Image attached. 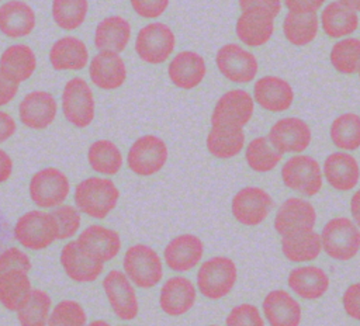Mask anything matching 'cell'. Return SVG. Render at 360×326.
I'll use <instances>...</instances> for the list:
<instances>
[{"label":"cell","instance_id":"obj_1","mask_svg":"<svg viewBox=\"0 0 360 326\" xmlns=\"http://www.w3.org/2000/svg\"><path fill=\"white\" fill-rule=\"evenodd\" d=\"M120 190L112 180L89 177L75 188L76 208L94 219H104L118 204Z\"/></svg>","mask_w":360,"mask_h":326},{"label":"cell","instance_id":"obj_2","mask_svg":"<svg viewBox=\"0 0 360 326\" xmlns=\"http://www.w3.org/2000/svg\"><path fill=\"white\" fill-rule=\"evenodd\" d=\"M322 252L336 261H347L360 252V228L346 216L329 219L322 230Z\"/></svg>","mask_w":360,"mask_h":326},{"label":"cell","instance_id":"obj_3","mask_svg":"<svg viewBox=\"0 0 360 326\" xmlns=\"http://www.w3.org/2000/svg\"><path fill=\"white\" fill-rule=\"evenodd\" d=\"M238 281V267L231 257L214 256L205 260L197 271V288L211 301H218L231 294Z\"/></svg>","mask_w":360,"mask_h":326},{"label":"cell","instance_id":"obj_4","mask_svg":"<svg viewBox=\"0 0 360 326\" xmlns=\"http://www.w3.org/2000/svg\"><path fill=\"white\" fill-rule=\"evenodd\" d=\"M125 275L142 289H149L163 278V263L155 249L145 243H136L127 249L122 260Z\"/></svg>","mask_w":360,"mask_h":326},{"label":"cell","instance_id":"obj_5","mask_svg":"<svg viewBox=\"0 0 360 326\" xmlns=\"http://www.w3.org/2000/svg\"><path fill=\"white\" fill-rule=\"evenodd\" d=\"M284 185L305 197L316 195L323 185L322 167L309 155H294L281 166Z\"/></svg>","mask_w":360,"mask_h":326},{"label":"cell","instance_id":"obj_6","mask_svg":"<svg viewBox=\"0 0 360 326\" xmlns=\"http://www.w3.org/2000/svg\"><path fill=\"white\" fill-rule=\"evenodd\" d=\"M14 237L30 250H44L58 240L55 221L51 212L28 211L22 214L14 226Z\"/></svg>","mask_w":360,"mask_h":326},{"label":"cell","instance_id":"obj_7","mask_svg":"<svg viewBox=\"0 0 360 326\" xmlns=\"http://www.w3.org/2000/svg\"><path fill=\"white\" fill-rule=\"evenodd\" d=\"M28 193L37 207L51 209L63 205L70 193V183L62 170L45 167L34 173L30 180Z\"/></svg>","mask_w":360,"mask_h":326},{"label":"cell","instance_id":"obj_8","mask_svg":"<svg viewBox=\"0 0 360 326\" xmlns=\"http://www.w3.org/2000/svg\"><path fill=\"white\" fill-rule=\"evenodd\" d=\"M169 150L166 142L156 135H143L129 148L127 155L128 169L142 177L159 173L166 164Z\"/></svg>","mask_w":360,"mask_h":326},{"label":"cell","instance_id":"obj_9","mask_svg":"<svg viewBox=\"0 0 360 326\" xmlns=\"http://www.w3.org/2000/svg\"><path fill=\"white\" fill-rule=\"evenodd\" d=\"M174 46V32L163 22H150L142 27L135 39V51L139 59L149 65H160L167 60Z\"/></svg>","mask_w":360,"mask_h":326},{"label":"cell","instance_id":"obj_10","mask_svg":"<svg viewBox=\"0 0 360 326\" xmlns=\"http://www.w3.org/2000/svg\"><path fill=\"white\" fill-rule=\"evenodd\" d=\"M62 111L69 124L86 128L94 119L96 103L93 91L82 77L70 79L62 91Z\"/></svg>","mask_w":360,"mask_h":326},{"label":"cell","instance_id":"obj_11","mask_svg":"<svg viewBox=\"0 0 360 326\" xmlns=\"http://www.w3.org/2000/svg\"><path fill=\"white\" fill-rule=\"evenodd\" d=\"M273 205V197L266 190L256 185H248L233 195L231 211L240 225L257 226L266 221Z\"/></svg>","mask_w":360,"mask_h":326},{"label":"cell","instance_id":"obj_12","mask_svg":"<svg viewBox=\"0 0 360 326\" xmlns=\"http://www.w3.org/2000/svg\"><path fill=\"white\" fill-rule=\"evenodd\" d=\"M215 63L225 79L239 84L252 82L259 70L256 56L238 44L221 46L217 52Z\"/></svg>","mask_w":360,"mask_h":326},{"label":"cell","instance_id":"obj_13","mask_svg":"<svg viewBox=\"0 0 360 326\" xmlns=\"http://www.w3.org/2000/svg\"><path fill=\"white\" fill-rule=\"evenodd\" d=\"M267 139L273 148L281 155L285 153H302L312 141V132L309 125L297 117H284L276 121Z\"/></svg>","mask_w":360,"mask_h":326},{"label":"cell","instance_id":"obj_14","mask_svg":"<svg viewBox=\"0 0 360 326\" xmlns=\"http://www.w3.org/2000/svg\"><path fill=\"white\" fill-rule=\"evenodd\" d=\"M318 215L314 205L300 197L287 198L277 209L273 226L280 236L314 230Z\"/></svg>","mask_w":360,"mask_h":326},{"label":"cell","instance_id":"obj_15","mask_svg":"<svg viewBox=\"0 0 360 326\" xmlns=\"http://www.w3.org/2000/svg\"><path fill=\"white\" fill-rule=\"evenodd\" d=\"M103 289L115 316L121 320H132L138 316V296L124 271L111 270L103 280Z\"/></svg>","mask_w":360,"mask_h":326},{"label":"cell","instance_id":"obj_16","mask_svg":"<svg viewBox=\"0 0 360 326\" xmlns=\"http://www.w3.org/2000/svg\"><path fill=\"white\" fill-rule=\"evenodd\" d=\"M255 103L252 96L242 89L222 94L211 114V125H231L243 128L252 118Z\"/></svg>","mask_w":360,"mask_h":326},{"label":"cell","instance_id":"obj_17","mask_svg":"<svg viewBox=\"0 0 360 326\" xmlns=\"http://www.w3.org/2000/svg\"><path fill=\"white\" fill-rule=\"evenodd\" d=\"M58 104L55 97L42 90H35L28 93L20 103L18 115L24 126L41 131L46 129L56 117Z\"/></svg>","mask_w":360,"mask_h":326},{"label":"cell","instance_id":"obj_18","mask_svg":"<svg viewBox=\"0 0 360 326\" xmlns=\"http://www.w3.org/2000/svg\"><path fill=\"white\" fill-rule=\"evenodd\" d=\"M204 256L202 240L193 233L174 236L163 250V259L167 267L177 273H186L197 267Z\"/></svg>","mask_w":360,"mask_h":326},{"label":"cell","instance_id":"obj_19","mask_svg":"<svg viewBox=\"0 0 360 326\" xmlns=\"http://www.w3.org/2000/svg\"><path fill=\"white\" fill-rule=\"evenodd\" d=\"M274 15L262 8L243 10L236 20V37L248 46H262L274 32Z\"/></svg>","mask_w":360,"mask_h":326},{"label":"cell","instance_id":"obj_20","mask_svg":"<svg viewBox=\"0 0 360 326\" xmlns=\"http://www.w3.org/2000/svg\"><path fill=\"white\" fill-rule=\"evenodd\" d=\"M197 289L191 280L177 275L167 278L159 294V306L169 316H181L195 304Z\"/></svg>","mask_w":360,"mask_h":326},{"label":"cell","instance_id":"obj_21","mask_svg":"<svg viewBox=\"0 0 360 326\" xmlns=\"http://www.w3.org/2000/svg\"><path fill=\"white\" fill-rule=\"evenodd\" d=\"M262 312L270 326H300L302 319L300 302L284 289L270 291L263 298Z\"/></svg>","mask_w":360,"mask_h":326},{"label":"cell","instance_id":"obj_22","mask_svg":"<svg viewBox=\"0 0 360 326\" xmlns=\"http://www.w3.org/2000/svg\"><path fill=\"white\" fill-rule=\"evenodd\" d=\"M322 173L326 183L340 193L353 190L360 180V166L357 159L343 150L333 152L325 159Z\"/></svg>","mask_w":360,"mask_h":326},{"label":"cell","instance_id":"obj_23","mask_svg":"<svg viewBox=\"0 0 360 326\" xmlns=\"http://www.w3.org/2000/svg\"><path fill=\"white\" fill-rule=\"evenodd\" d=\"M77 243L89 256L105 263L112 260L121 250L120 233L103 225H90L77 237Z\"/></svg>","mask_w":360,"mask_h":326},{"label":"cell","instance_id":"obj_24","mask_svg":"<svg viewBox=\"0 0 360 326\" xmlns=\"http://www.w3.org/2000/svg\"><path fill=\"white\" fill-rule=\"evenodd\" d=\"M60 264L66 275L76 282H93L104 270V263L82 250L77 240H72L62 247Z\"/></svg>","mask_w":360,"mask_h":326},{"label":"cell","instance_id":"obj_25","mask_svg":"<svg viewBox=\"0 0 360 326\" xmlns=\"http://www.w3.org/2000/svg\"><path fill=\"white\" fill-rule=\"evenodd\" d=\"M255 101L269 112H284L294 101V90L290 83L277 76H263L253 87Z\"/></svg>","mask_w":360,"mask_h":326},{"label":"cell","instance_id":"obj_26","mask_svg":"<svg viewBox=\"0 0 360 326\" xmlns=\"http://www.w3.org/2000/svg\"><path fill=\"white\" fill-rule=\"evenodd\" d=\"M288 288L305 301L322 298L330 285L329 275L318 266H298L288 273Z\"/></svg>","mask_w":360,"mask_h":326},{"label":"cell","instance_id":"obj_27","mask_svg":"<svg viewBox=\"0 0 360 326\" xmlns=\"http://www.w3.org/2000/svg\"><path fill=\"white\" fill-rule=\"evenodd\" d=\"M205 60L194 51L179 52L170 60L167 67L170 82L181 90H191L197 87L205 77Z\"/></svg>","mask_w":360,"mask_h":326},{"label":"cell","instance_id":"obj_28","mask_svg":"<svg viewBox=\"0 0 360 326\" xmlns=\"http://www.w3.org/2000/svg\"><path fill=\"white\" fill-rule=\"evenodd\" d=\"M91 82L101 90H115L127 79V66L120 53L98 52L89 65Z\"/></svg>","mask_w":360,"mask_h":326},{"label":"cell","instance_id":"obj_29","mask_svg":"<svg viewBox=\"0 0 360 326\" xmlns=\"http://www.w3.org/2000/svg\"><path fill=\"white\" fill-rule=\"evenodd\" d=\"M35 28V13L21 0H8L0 6V32L8 38H24Z\"/></svg>","mask_w":360,"mask_h":326},{"label":"cell","instance_id":"obj_30","mask_svg":"<svg viewBox=\"0 0 360 326\" xmlns=\"http://www.w3.org/2000/svg\"><path fill=\"white\" fill-rule=\"evenodd\" d=\"M131 38V24L120 15H110L101 20L94 32V46L98 52H122Z\"/></svg>","mask_w":360,"mask_h":326},{"label":"cell","instance_id":"obj_31","mask_svg":"<svg viewBox=\"0 0 360 326\" xmlns=\"http://www.w3.org/2000/svg\"><path fill=\"white\" fill-rule=\"evenodd\" d=\"M49 62L55 70H80L89 62V49L82 39L63 37L51 46Z\"/></svg>","mask_w":360,"mask_h":326},{"label":"cell","instance_id":"obj_32","mask_svg":"<svg viewBox=\"0 0 360 326\" xmlns=\"http://www.w3.org/2000/svg\"><path fill=\"white\" fill-rule=\"evenodd\" d=\"M207 149L218 159H231L240 153L245 146L243 128L231 125H211L207 135Z\"/></svg>","mask_w":360,"mask_h":326},{"label":"cell","instance_id":"obj_33","mask_svg":"<svg viewBox=\"0 0 360 326\" xmlns=\"http://www.w3.org/2000/svg\"><path fill=\"white\" fill-rule=\"evenodd\" d=\"M322 252L321 235L315 230H304L281 236V253L291 263H308Z\"/></svg>","mask_w":360,"mask_h":326},{"label":"cell","instance_id":"obj_34","mask_svg":"<svg viewBox=\"0 0 360 326\" xmlns=\"http://www.w3.org/2000/svg\"><path fill=\"white\" fill-rule=\"evenodd\" d=\"M37 67L34 51L24 44L8 46L0 56V70L17 83L28 80Z\"/></svg>","mask_w":360,"mask_h":326},{"label":"cell","instance_id":"obj_35","mask_svg":"<svg viewBox=\"0 0 360 326\" xmlns=\"http://www.w3.org/2000/svg\"><path fill=\"white\" fill-rule=\"evenodd\" d=\"M321 24L329 38H345L357 30L359 17L354 10L340 1H332L322 10Z\"/></svg>","mask_w":360,"mask_h":326},{"label":"cell","instance_id":"obj_36","mask_svg":"<svg viewBox=\"0 0 360 326\" xmlns=\"http://www.w3.org/2000/svg\"><path fill=\"white\" fill-rule=\"evenodd\" d=\"M87 160L96 173L104 176H114L122 167L121 150L108 139L93 142L87 150Z\"/></svg>","mask_w":360,"mask_h":326},{"label":"cell","instance_id":"obj_37","mask_svg":"<svg viewBox=\"0 0 360 326\" xmlns=\"http://www.w3.org/2000/svg\"><path fill=\"white\" fill-rule=\"evenodd\" d=\"M332 143L343 150L353 152L360 148V115L345 112L338 115L329 128Z\"/></svg>","mask_w":360,"mask_h":326},{"label":"cell","instance_id":"obj_38","mask_svg":"<svg viewBox=\"0 0 360 326\" xmlns=\"http://www.w3.org/2000/svg\"><path fill=\"white\" fill-rule=\"evenodd\" d=\"M319 20L316 13L294 14L287 13L283 21V32L285 39L295 46L311 44L318 35Z\"/></svg>","mask_w":360,"mask_h":326},{"label":"cell","instance_id":"obj_39","mask_svg":"<svg viewBox=\"0 0 360 326\" xmlns=\"http://www.w3.org/2000/svg\"><path fill=\"white\" fill-rule=\"evenodd\" d=\"M32 289L27 271H13L0 280V304L7 311L17 312Z\"/></svg>","mask_w":360,"mask_h":326},{"label":"cell","instance_id":"obj_40","mask_svg":"<svg viewBox=\"0 0 360 326\" xmlns=\"http://www.w3.org/2000/svg\"><path fill=\"white\" fill-rule=\"evenodd\" d=\"M52 299L44 289L34 288L22 305L17 309L20 326H46L51 315Z\"/></svg>","mask_w":360,"mask_h":326},{"label":"cell","instance_id":"obj_41","mask_svg":"<svg viewBox=\"0 0 360 326\" xmlns=\"http://www.w3.org/2000/svg\"><path fill=\"white\" fill-rule=\"evenodd\" d=\"M283 155L277 152L267 136L253 138L245 150L248 166L256 173H269L274 170L281 162Z\"/></svg>","mask_w":360,"mask_h":326},{"label":"cell","instance_id":"obj_42","mask_svg":"<svg viewBox=\"0 0 360 326\" xmlns=\"http://www.w3.org/2000/svg\"><path fill=\"white\" fill-rule=\"evenodd\" d=\"M329 59L336 72L354 74L360 67V39L342 38L332 46Z\"/></svg>","mask_w":360,"mask_h":326},{"label":"cell","instance_id":"obj_43","mask_svg":"<svg viewBox=\"0 0 360 326\" xmlns=\"http://www.w3.org/2000/svg\"><path fill=\"white\" fill-rule=\"evenodd\" d=\"M87 0H53L52 1V18L55 24L65 30L73 31L79 28L87 15Z\"/></svg>","mask_w":360,"mask_h":326},{"label":"cell","instance_id":"obj_44","mask_svg":"<svg viewBox=\"0 0 360 326\" xmlns=\"http://www.w3.org/2000/svg\"><path fill=\"white\" fill-rule=\"evenodd\" d=\"M87 315L83 306L73 299L58 302L49 315L46 326H86Z\"/></svg>","mask_w":360,"mask_h":326},{"label":"cell","instance_id":"obj_45","mask_svg":"<svg viewBox=\"0 0 360 326\" xmlns=\"http://www.w3.org/2000/svg\"><path fill=\"white\" fill-rule=\"evenodd\" d=\"M51 214L55 221L58 240L70 239L79 232L82 218H80V211L76 207L60 205V207L53 208V211Z\"/></svg>","mask_w":360,"mask_h":326},{"label":"cell","instance_id":"obj_46","mask_svg":"<svg viewBox=\"0 0 360 326\" xmlns=\"http://www.w3.org/2000/svg\"><path fill=\"white\" fill-rule=\"evenodd\" d=\"M225 326H264V316L256 305L243 302L229 311Z\"/></svg>","mask_w":360,"mask_h":326},{"label":"cell","instance_id":"obj_47","mask_svg":"<svg viewBox=\"0 0 360 326\" xmlns=\"http://www.w3.org/2000/svg\"><path fill=\"white\" fill-rule=\"evenodd\" d=\"M17 270L28 273L31 270V260L21 249L8 247L0 253V280Z\"/></svg>","mask_w":360,"mask_h":326},{"label":"cell","instance_id":"obj_48","mask_svg":"<svg viewBox=\"0 0 360 326\" xmlns=\"http://www.w3.org/2000/svg\"><path fill=\"white\" fill-rule=\"evenodd\" d=\"M129 3L139 17L148 20L160 17L169 6V0H129Z\"/></svg>","mask_w":360,"mask_h":326},{"label":"cell","instance_id":"obj_49","mask_svg":"<svg viewBox=\"0 0 360 326\" xmlns=\"http://www.w3.org/2000/svg\"><path fill=\"white\" fill-rule=\"evenodd\" d=\"M342 305L349 318L360 322V282H353L345 289Z\"/></svg>","mask_w":360,"mask_h":326},{"label":"cell","instance_id":"obj_50","mask_svg":"<svg viewBox=\"0 0 360 326\" xmlns=\"http://www.w3.org/2000/svg\"><path fill=\"white\" fill-rule=\"evenodd\" d=\"M326 0H284V6L288 13L294 14H309L316 13Z\"/></svg>","mask_w":360,"mask_h":326},{"label":"cell","instance_id":"obj_51","mask_svg":"<svg viewBox=\"0 0 360 326\" xmlns=\"http://www.w3.org/2000/svg\"><path fill=\"white\" fill-rule=\"evenodd\" d=\"M18 84L10 76L0 70V107L11 103L18 93Z\"/></svg>","mask_w":360,"mask_h":326},{"label":"cell","instance_id":"obj_52","mask_svg":"<svg viewBox=\"0 0 360 326\" xmlns=\"http://www.w3.org/2000/svg\"><path fill=\"white\" fill-rule=\"evenodd\" d=\"M240 10L262 8L271 13L274 17L278 15L281 10V0H238Z\"/></svg>","mask_w":360,"mask_h":326},{"label":"cell","instance_id":"obj_53","mask_svg":"<svg viewBox=\"0 0 360 326\" xmlns=\"http://www.w3.org/2000/svg\"><path fill=\"white\" fill-rule=\"evenodd\" d=\"M17 131L15 119L6 111H0V143L10 139Z\"/></svg>","mask_w":360,"mask_h":326},{"label":"cell","instance_id":"obj_54","mask_svg":"<svg viewBox=\"0 0 360 326\" xmlns=\"http://www.w3.org/2000/svg\"><path fill=\"white\" fill-rule=\"evenodd\" d=\"M11 173H13V160L6 150L0 149V183L7 181Z\"/></svg>","mask_w":360,"mask_h":326},{"label":"cell","instance_id":"obj_55","mask_svg":"<svg viewBox=\"0 0 360 326\" xmlns=\"http://www.w3.org/2000/svg\"><path fill=\"white\" fill-rule=\"evenodd\" d=\"M350 215L353 222L360 228V188L356 190L350 198Z\"/></svg>","mask_w":360,"mask_h":326},{"label":"cell","instance_id":"obj_56","mask_svg":"<svg viewBox=\"0 0 360 326\" xmlns=\"http://www.w3.org/2000/svg\"><path fill=\"white\" fill-rule=\"evenodd\" d=\"M342 4H345L346 7L354 10L356 13L360 11V0H339Z\"/></svg>","mask_w":360,"mask_h":326},{"label":"cell","instance_id":"obj_57","mask_svg":"<svg viewBox=\"0 0 360 326\" xmlns=\"http://www.w3.org/2000/svg\"><path fill=\"white\" fill-rule=\"evenodd\" d=\"M86 326H111L110 323H107L105 320H103V319H97V320H93V322H90L89 325H86Z\"/></svg>","mask_w":360,"mask_h":326},{"label":"cell","instance_id":"obj_58","mask_svg":"<svg viewBox=\"0 0 360 326\" xmlns=\"http://www.w3.org/2000/svg\"><path fill=\"white\" fill-rule=\"evenodd\" d=\"M357 73H359V79H360V67H359V72H357Z\"/></svg>","mask_w":360,"mask_h":326},{"label":"cell","instance_id":"obj_59","mask_svg":"<svg viewBox=\"0 0 360 326\" xmlns=\"http://www.w3.org/2000/svg\"><path fill=\"white\" fill-rule=\"evenodd\" d=\"M207 326H218V325H207Z\"/></svg>","mask_w":360,"mask_h":326},{"label":"cell","instance_id":"obj_60","mask_svg":"<svg viewBox=\"0 0 360 326\" xmlns=\"http://www.w3.org/2000/svg\"><path fill=\"white\" fill-rule=\"evenodd\" d=\"M121 326H128V325H121Z\"/></svg>","mask_w":360,"mask_h":326},{"label":"cell","instance_id":"obj_61","mask_svg":"<svg viewBox=\"0 0 360 326\" xmlns=\"http://www.w3.org/2000/svg\"><path fill=\"white\" fill-rule=\"evenodd\" d=\"M0 1H1V0H0Z\"/></svg>","mask_w":360,"mask_h":326}]
</instances>
